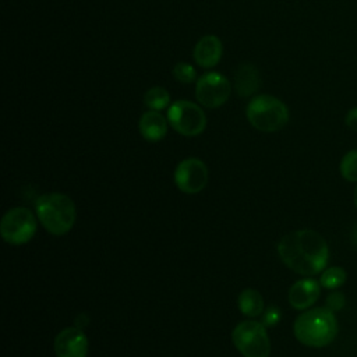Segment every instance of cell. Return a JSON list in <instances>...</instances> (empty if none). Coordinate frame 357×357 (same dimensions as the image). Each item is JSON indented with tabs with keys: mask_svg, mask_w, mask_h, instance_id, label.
<instances>
[{
	"mask_svg": "<svg viewBox=\"0 0 357 357\" xmlns=\"http://www.w3.org/2000/svg\"><path fill=\"white\" fill-rule=\"evenodd\" d=\"M282 262L293 272L312 276L322 272L328 264L329 248L325 238L312 229H300L287 233L278 243Z\"/></svg>",
	"mask_w": 357,
	"mask_h": 357,
	"instance_id": "obj_1",
	"label": "cell"
},
{
	"mask_svg": "<svg viewBox=\"0 0 357 357\" xmlns=\"http://www.w3.org/2000/svg\"><path fill=\"white\" fill-rule=\"evenodd\" d=\"M293 331L296 339L304 346L325 347L336 339L339 324L333 311L326 307H318L298 315Z\"/></svg>",
	"mask_w": 357,
	"mask_h": 357,
	"instance_id": "obj_2",
	"label": "cell"
},
{
	"mask_svg": "<svg viewBox=\"0 0 357 357\" xmlns=\"http://www.w3.org/2000/svg\"><path fill=\"white\" fill-rule=\"evenodd\" d=\"M35 211L45 229L54 236L68 233L77 218L74 201L61 192H47L40 195L35 202Z\"/></svg>",
	"mask_w": 357,
	"mask_h": 357,
	"instance_id": "obj_3",
	"label": "cell"
},
{
	"mask_svg": "<svg viewBox=\"0 0 357 357\" xmlns=\"http://www.w3.org/2000/svg\"><path fill=\"white\" fill-rule=\"evenodd\" d=\"M250 124L262 132H275L282 130L289 121V109L272 95H257L245 109Z\"/></svg>",
	"mask_w": 357,
	"mask_h": 357,
	"instance_id": "obj_4",
	"label": "cell"
},
{
	"mask_svg": "<svg viewBox=\"0 0 357 357\" xmlns=\"http://www.w3.org/2000/svg\"><path fill=\"white\" fill-rule=\"evenodd\" d=\"M236 349L244 357H269L271 342L265 325L258 321H243L231 333Z\"/></svg>",
	"mask_w": 357,
	"mask_h": 357,
	"instance_id": "obj_5",
	"label": "cell"
},
{
	"mask_svg": "<svg viewBox=\"0 0 357 357\" xmlns=\"http://www.w3.org/2000/svg\"><path fill=\"white\" fill-rule=\"evenodd\" d=\"M0 231L4 241L13 245L28 243L36 231L33 212L24 206L11 208L6 212L0 223Z\"/></svg>",
	"mask_w": 357,
	"mask_h": 357,
	"instance_id": "obj_6",
	"label": "cell"
},
{
	"mask_svg": "<svg viewBox=\"0 0 357 357\" xmlns=\"http://www.w3.org/2000/svg\"><path fill=\"white\" fill-rule=\"evenodd\" d=\"M167 121L181 135H199L206 126V117L202 109L188 100H177L167 109Z\"/></svg>",
	"mask_w": 357,
	"mask_h": 357,
	"instance_id": "obj_7",
	"label": "cell"
},
{
	"mask_svg": "<svg viewBox=\"0 0 357 357\" xmlns=\"http://www.w3.org/2000/svg\"><path fill=\"white\" fill-rule=\"evenodd\" d=\"M230 92H231L230 81L220 73H216V71L205 73L197 79V86H195L197 100L208 109H216L222 106L229 99Z\"/></svg>",
	"mask_w": 357,
	"mask_h": 357,
	"instance_id": "obj_8",
	"label": "cell"
},
{
	"mask_svg": "<svg viewBox=\"0 0 357 357\" xmlns=\"http://www.w3.org/2000/svg\"><path fill=\"white\" fill-rule=\"evenodd\" d=\"M208 167L197 158L181 160L174 170V183L177 188L185 194H197L208 184Z\"/></svg>",
	"mask_w": 357,
	"mask_h": 357,
	"instance_id": "obj_9",
	"label": "cell"
},
{
	"mask_svg": "<svg viewBox=\"0 0 357 357\" xmlns=\"http://www.w3.org/2000/svg\"><path fill=\"white\" fill-rule=\"evenodd\" d=\"M54 353L57 357H86V335L79 326L61 329L54 339Z\"/></svg>",
	"mask_w": 357,
	"mask_h": 357,
	"instance_id": "obj_10",
	"label": "cell"
},
{
	"mask_svg": "<svg viewBox=\"0 0 357 357\" xmlns=\"http://www.w3.org/2000/svg\"><path fill=\"white\" fill-rule=\"evenodd\" d=\"M321 293V283L315 279L305 278L297 280L289 290V303L296 310H307L314 305Z\"/></svg>",
	"mask_w": 357,
	"mask_h": 357,
	"instance_id": "obj_11",
	"label": "cell"
},
{
	"mask_svg": "<svg viewBox=\"0 0 357 357\" xmlns=\"http://www.w3.org/2000/svg\"><path fill=\"white\" fill-rule=\"evenodd\" d=\"M223 45L215 35L202 36L194 47V60L204 68H211L220 61Z\"/></svg>",
	"mask_w": 357,
	"mask_h": 357,
	"instance_id": "obj_12",
	"label": "cell"
},
{
	"mask_svg": "<svg viewBox=\"0 0 357 357\" xmlns=\"http://www.w3.org/2000/svg\"><path fill=\"white\" fill-rule=\"evenodd\" d=\"M139 132L142 138L151 142L163 139L167 132V121L165 116L158 110L145 112L139 119Z\"/></svg>",
	"mask_w": 357,
	"mask_h": 357,
	"instance_id": "obj_13",
	"label": "cell"
},
{
	"mask_svg": "<svg viewBox=\"0 0 357 357\" xmlns=\"http://www.w3.org/2000/svg\"><path fill=\"white\" fill-rule=\"evenodd\" d=\"M236 92L245 98L252 95L255 91H258L259 85H261V78H259V73L255 68V66L252 64H241L237 71H236Z\"/></svg>",
	"mask_w": 357,
	"mask_h": 357,
	"instance_id": "obj_14",
	"label": "cell"
},
{
	"mask_svg": "<svg viewBox=\"0 0 357 357\" xmlns=\"http://www.w3.org/2000/svg\"><path fill=\"white\" fill-rule=\"evenodd\" d=\"M238 308L247 317H258L264 311V298L259 291L254 289H245L238 296Z\"/></svg>",
	"mask_w": 357,
	"mask_h": 357,
	"instance_id": "obj_15",
	"label": "cell"
},
{
	"mask_svg": "<svg viewBox=\"0 0 357 357\" xmlns=\"http://www.w3.org/2000/svg\"><path fill=\"white\" fill-rule=\"evenodd\" d=\"M144 103L151 110H163L170 103L169 92L162 86H152L144 95Z\"/></svg>",
	"mask_w": 357,
	"mask_h": 357,
	"instance_id": "obj_16",
	"label": "cell"
},
{
	"mask_svg": "<svg viewBox=\"0 0 357 357\" xmlns=\"http://www.w3.org/2000/svg\"><path fill=\"white\" fill-rule=\"evenodd\" d=\"M347 279L346 271L340 266H331L328 269H324L319 278V283L322 287L329 289V290H335L340 286L344 284Z\"/></svg>",
	"mask_w": 357,
	"mask_h": 357,
	"instance_id": "obj_17",
	"label": "cell"
},
{
	"mask_svg": "<svg viewBox=\"0 0 357 357\" xmlns=\"http://www.w3.org/2000/svg\"><path fill=\"white\" fill-rule=\"evenodd\" d=\"M340 174L347 181H357V149L349 151L340 160Z\"/></svg>",
	"mask_w": 357,
	"mask_h": 357,
	"instance_id": "obj_18",
	"label": "cell"
},
{
	"mask_svg": "<svg viewBox=\"0 0 357 357\" xmlns=\"http://www.w3.org/2000/svg\"><path fill=\"white\" fill-rule=\"evenodd\" d=\"M173 77L183 84H191L197 79V71L191 64L177 63L173 67Z\"/></svg>",
	"mask_w": 357,
	"mask_h": 357,
	"instance_id": "obj_19",
	"label": "cell"
},
{
	"mask_svg": "<svg viewBox=\"0 0 357 357\" xmlns=\"http://www.w3.org/2000/svg\"><path fill=\"white\" fill-rule=\"evenodd\" d=\"M344 304H346V298H344V294L340 291H333V293L328 294V297L325 300V307L333 312L343 310Z\"/></svg>",
	"mask_w": 357,
	"mask_h": 357,
	"instance_id": "obj_20",
	"label": "cell"
},
{
	"mask_svg": "<svg viewBox=\"0 0 357 357\" xmlns=\"http://www.w3.org/2000/svg\"><path fill=\"white\" fill-rule=\"evenodd\" d=\"M280 321V311L272 305L268 308V311L264 314V319H262V324L264 325H268V326H272L275 324H278Z\"/></svg>",
	"mask_w": 357,
	"mask_h": 357,
	"instance_id": "obj_21",
	"label": "cell"
},
{
	"mask_svg": "<svg viewBox=\"0 0 357 357\" xmlns=\"http://www.w3.org/2000/svg\"><path fill=\"white\" fill-rule=\"evenodd\" d=\"M344 123H346V126H347L350 130L357 131V107H351V109L346 113Z\"/></svg>",
	"mask_w": 357,
	"mask_h": 357,
	"instance_id": "obj_22",
	"label": "cell"
},
{
	"mask_svg": "<svg viewBox=\"0 0 357 357\" xmlns=\"http://www.w3.org/2000/svg\"><path fill=\"white\" fill-rule=\"evenodd\" d=\"M353 243L357 245V226L353 230Z\"/></svg>",
	"mask_w": 357,
	"mask_h": 357,
	"instance_id": "obj_23",
	"label": "cell"
},
{
	"mask_svg": "<svg viewBox=\"0 0 357 357\" xmlns=\"http://www.w3.org/2000/svg\"><path fill=\"white\" fill-rule=\"evenodd\" d=\"M353 202H354V205H356V208H357V185H356L354 192H353Z\"/></svg>",
	"mask_w": 357,
	"mask_h": 357,
	"instance_id": "obj_24",
	"label": "cell"
}]
</instances>
